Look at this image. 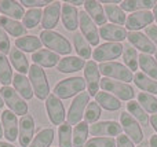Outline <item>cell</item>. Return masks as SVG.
Returning <instances> with one entry per match:
<instances>
[{
    "instance_id": "9f6ffc18",
    "label": "cell",
    "mask_w": 157,
    "mask_h": 147,
    "mask_svg": "<svg viewBox=\"0 0 157 147\" xmlns=\"http://www.w3.org/2000/svg\"><path fill=\"white\" fill-rule=\"evenodd\" d=\"M153 15H155V19L157 21V4L155 6V8H153Z\"/></svg>"
},
{
    "instance_id": "b9f144b4",
    "label": "cell",
    "mask_w": 157,
    "mask_h": 147,
    "mask_svg": "<svg viewBox=\"0 0 157 147\" xmlns=\"http://www.w3.org/2000/svg\"><path fill=\"white\" fill-rule=\"evenodd\" d=\"M123 61H124L125 66L130 69L131 72H135L138 69V54H136V50L132 47H124V51H123Z\"/></svg>"
},
{
    "instance_id": "11a10c76",
    "label": "cell",
    "mask_w": 157,
    "mask_h": 147,
    "mask_svg": "<svg viewBox=\"0 0 157 147\" xmlns=\"http://www.w3.org/2000/svg\"><path fill=\"white\" fill-rule=\"evenodd\" d=\"M0 147H15V146L10 145V143H7V142H0Z\"/></svg>"
},
{
    "instance_id": "8d00e7d4",
    "label": "cell",
    "mask_w": 157,
    "mask_h": 147,
    "mask_svg": "<svg viewBox=\"0 0 157 147\" xmlns=\"http://www.w3.org/2000/svg\"><path fill=\"white\" fill-rule=\"evenodd\" d=\"M127 112L130 113V114L141 125H147V124H149V121H150L149 116L146 114V112L142 109V106L138 103V102H135V101L128 102L127 103Z\"/></svg>"
},
{
    "instance_id": "8fae6325",
    "label": "cell",
    "mask_w": 157,
    "mask_h": 147,
    "mask_svg": "<svg viewBox=\"0 0 157 147\" xmlns=\"http://www.w3.org/2000/svg\"><path fill=\"white\" fill-rule=\"evenodd\" d=\"M46 110L47 114H48V118L54 125L59 127L62 123H65V107H63V103L59 98L51 94L48 98L46 99Z\"/></svg>"
},
{
    "instance_id": "4316f807",
    "label": "cell",
    "mask_w": 157,
    "mask_h": 147,
    "mask_svg": "<svg viewBox=\"0 0 157 147\" xmlns=\"http://www.w3.org/2000/svg\"><path fill=\"white\" fill-rule=\"evenodd\" d=\"M95 101L102 109L108 110V112H116L121 107V103H120L119 99L112 94L105 92V91H99L95 96Z\"/></svg>"
},
{
    "instance_id": "ee69618b",
    "label": "cell",
    "mask_w": 157,
    "mask_h": 147,
    "mask_svg": "<svg viewBox=\"0 0 157 147\" xmlns=\"http://www.w3.org/2000/svg\"><path fill=\"white\" fill-rule=\"evenodd\" d=\"M84 147H116V140L113 138H92Z\"/></svg>"
},
{
    "instance_id": "484cf974",
    "label": "cell",
    "mask_w": 157,
    "mask_h": 147,
    "mask_svg": "<svg viewBox=\"0 0 157 147\" xmlns=\"http://www.w3.org/2000/svg\"><path fill=\"white\" fill-rule=\"evenodd\" d=\"M41 43L40 37L37 36H24V37H19L15 40V47L22 52H36L39 50H41Z\"/></svg>"
},
{
    "instance_id": "c3c4849f",
    "label": "cell",
    "mask_w": 157,
    "mask_h": 147,
    "mask_svg": "<svg viewBox=\"0 0 157 147\" xmlns=\"http://www.w3.org/2000/svg\"><path fill=\"white\" fill-rule=\"evenodd\" d=\"M145 35L153 41V44L157 46V25H150V26H147Z\"/></svg>"
},
{
    "instance_id": "7bdbcfd3",
    "label": "cell",
    "mask_w": 157,
    "mask_h": 147,
    "mask_svg": "<svg viewBox=\"0 0 157 147\" xmlns=\"http://www.w3.org/2000/svg\"><path fill=\"white\" fill-rule=\"evenodd\" d=\"M101 118V106L97 102H90L84 112V121L87 124H95Z\"/></svg>"
},
{
    "instance_id": "7a4b0ae2",
    "label": "cell",
    "mask_w": 157,
    "mask_h": 147,
    "mask_svg": "<svg viewBox=\"0 0 157 147\" xmlns=\"http://www.w3.org/2000/svg\"><path fill=\"white\" fill-rule=\"evenodd\" d=\"M87 88L86 80L84 77H69L65 79L62 81H59L57 85L54 87V95L57 98L62 99H69L73 95H78L80 92H84V90Z\"/></svg>"
},
{
    "instance_id": "ba28073f",
    "label": "cell",
    "mask_w": 157,
    "mask_h": 147,
    "mask_svg": "<svg viewBox=\"0 0 157 147\" xmlns=\"http://www.w3.org/2000/svg\"><path fill=\"white\" fill-rule=\"evenodd\" d=\"M124 46L121 43H105L98 46L95 51L92 52V58L95 62H112V59H117L120 55H123Z\"/></svg>"
},
{
    "instance_id": "9a60e30c",
    "label": "cell",
    "mask_w": 157,
    "mask_h": 147,
    "mask_svg": "<svg viewBox=\"0 0 157 147\" xmlns=\"http://www.w3.org/2000/svg\"><path fill=\"white\" fill-rule=\"evenodd\" d=\"M2 125L6 139L8 142H15L18 139L19 132V121L17 118V114H14L11 110H4L2 113Z\"/></svg>"
},
{
    "instance_id": "7c38bea8",
    "label": "cell",
    "mask_w": 157,
    "mask_h": 147,
    "mask_svg": "<svg viewBox=\"0 0 157 147\" xmlns=\"http://www.w3.org/2000/svg\"><path fill=\"white\" fill-rule=\"evenodd\" d=\"M99 74H101L99 66L97 65L95 61L86 62V66H84V80H86L90 96H97V94L99 92V84H101Z\"/></svg>"
},
{
    "instance_id": "74e56055",
    "label": "cell",
    "mask_w": 157,
    "mask_h": 147,
    "mask_svg": "<svg viewBox=\"0 0 157 147\" xmlns=\"http://www.w3.org/2000/svg\"><path fill=\"white\" fill-rule=\"evenodd\" d=\"M13 70L7 57L0 52V83L3 84V87H8V84L13 83Z\"/></svg>"
},
{
    "instance_id": "6f0895ef",
    "label": "cell",
    "mask_w": 157,
    "mask_h": 147,
    "mask_svg": "<svg viewBox=\"0 0 157 147\" xmlns=\"http://www.w3.org/2000/svg\"><path fill=\"white\" fill-rule=\"evenodd\" d=\"M4 106V101H3V98H2V95H0V109Z\"/></svg>"
},
{
    "instance_id": "7402d4cb",
    "label": "cell",
    "mask_w": 157,
    "mask_h": 147,
    "mask_svg": "<svg viewBox=\"0 0 157 147\" xmlns=\"http://www.w3.org/2000/svg\"><path fill=\"white\" fill-rule=\"evenodd\" d=\"M84 10L90 15V18L95 22V25H102V26L106 25V14L99 2L86 0L84 2Z\"/></svg>"
},
{
    "instance_id": "ffe728a7",
    "label": "cell",
    "mask_w": 157,
    "mask_h": 147,
    "mask_svg": "<svg viewBox=\"0 0 157 147\" xmlns=\"http://www.w3.org/2000/svg\"><path fill=\"white\" fill-rule=\"evenodd\" d=\"M32 61L35 65L40 66V68H52V66H57L59 63L61 58L58 54L50 51V50L41 48L32 54Z\"/></svg>"
},
{
    "instance_id": "60d3db41",
    "label": "cell",
    "mask_w": 157,
    "mask_h": 147,
    "mask_svg": "<svg viewBox=\"0 0 157 147\" xmlns=\"http://www.w3.org/2000/svg\"><path fill=\"white\" fill-rule=\"evenodd\" d=\"M138 103L146 112L152 113V114H156L157 113V98L155 95H150V94H146V92H139Z\"/></svg>"
},
{
    "instance_id": "f35d334b",
    "label": "cell",
    "mask_w": 157,
    "mask_h": 147,
    "mask_svg": "<svg viewBox=\"0 0 157 147\" xmlns=\"http://www.w3.org/2000/svg\"><path fill=\"white\" fill-rule=\"evenodd\" d=\"M41 18H43V13H41L40 8H29L22 18V25L26 29H33L39 25Z\"/></svg>"
},
{
    "instance_id": "816d5d0a",
    "label": "cell",
    "mask_w": 157,
    "mask_h": 147,
    "mask_svg": "<svg viewBox=\"0 0 157 147\" xmlns=\"http://www.w3.org/2000/svg\"><path fill=\"white\" fill-rule=\"evenodd\" d=\"M68 4L73 6V7H76V6H84V2H81V0H78V2H73V0H68Z\"/></svg>"
},
{
    "instance_id": "d6a6232c",
    "label": "cell",
    "mask_w": 157,
    "mask_h": 147,
    "mask_svg": "<svg viewBox=\"0 0 157 147\" xmlns=\"http://www.w3.org/2000/svg\"><path fill=\"white\" fill-rule=\"evenodd\" d=\"M90 134V127L86 121L78 123L73 129V135H72V143L73 147H84L87 143V136Z\"/></svg>"
},
{
    "instance_id": "836d02e7",
    "label": "cell",
    "mask_w": 157,
    "mask_h": 147,
    "mask_svg": "<svg viewBox=\"0 0 157 147\" xmlns=\"http://www.w3.org/2000/svg\"><path fill=\"white\" fill-rule=\"evenodd\" d=\"M52 140H54V129L44 128L37 132V135L33 138L29 147H50Z\"/></svg>"
},
{
    "instance_id": "f6af8a7d",
    "label": "cell",
    "mask_w": 157,
    "mask_h": 147,
    "mask_svg": "<svg viewBox=\"0 0 157 147\" xmlns=\"http://www.w3.org/2000/svg\"><path fill=\"white\" fill-rule=\"evenodd\" d=\"M11 51V44H10V39L7 36V32L0 26V52L2 54H10Z\"/></svg>"
},
{
    "instance_id": "e575fe53",
    "label": "cell",
    "mask_w": 157,
    "mask_h": 147,
    "mask_svg": "<svg viewBox=\"0 0 157 147\" xmlns=\"http://www.w3.org/2000/svg\"><path fill=\"white\" fill-rule=\"evenodd\" d=\"M105 14H106V18L113 22V25H119L120 26V25H124L125 21H127L125 13L116 4H106Z\"/></svg>"
},
{
    "instance_id": "f546056e",
    "label": "cell",
    "mask_w": 157,
    "mask_h": 147,
    "mask_svg": "<svg viewBox=\"0 0 157 147\" xmlns=\"http://www.w3.org/2000/svg\"><path fill=\"white\" fill-rule=\"evenodd\" d=\"M10 61L13 63V66L15 68V70L18 72L19 74H24L25 73H29V62H28L26 57L22 51H19L18 48H11L10 51Z\"/></svg>"
},
{
    "instance_id": "4fadbf2b",
    "label": "cell",
    "mask_w": 157,
    "mask_h": 147,
    "mask_svg": "<svg viewBox=\"0 0 157 147\" xmlns=\"http://www.w3.org/2000/svg\"><path fill=\"white\" fill-rule=\"evenodd\" d=\"M123 127L120 124H117L116 121H99V123H95L92 125H90V134L92 136L97 138H112V136H119L121 135Z\"/></svg>"
},
{
    "instance_id": "cb8c5ba5",
    "label": "cell",
    "mask_w": 157,
    "mask_h": 147,
    "mask_svg": "<svg viewBox=\"0 0 157 147\" xmlns=\"http://www.w3.org/2000/svg\"><path fill=\"white\" fill-rule=\"evenodd\" d=\"M62 24L69 32H75L78 28V11L71 4H62Z\"/></svg>"
},
{
    "instance_id": "e0dca14e",
    "label": "cell",
    "mask_w": 157,
    "mask_h": 147,
    "mask_svg": "<svg viewBox=\"0 0 157 147\" xmlns=\"http://www.w3.org/2000/svg\"><path fill=\"white\" fill-rule=\"evenodd\" d=\"M128 36L127 29L123 26H117L113 24H106L101 26L99 29V37H102L108 43H121Z\"/></svg>"
},
{
    "instance_id": "5bb4252c",
    "label": "cell",
    "mask_w": 157,
    "mask_h": 147,
    "mask_svg": "<svg viewBox=\"0 0 157 147\" xmlns=\"http://www.w3.org/2000/svg\"><path fill=\"white\" fill-rule=\"evenodd\" d=\"M153 21H155V15L147 10L132 13L131 15H128L127 21H125V29L131 30V32H139L144 28L150 26Z\"/></svg>"
},
{
    "instance_id": "681fc988",
    "label": "cell",
    "mask_w": 157,
    "mask_h": 147,
    "mask_svg": "<svg viewBox=\"0 0 157 147\" xmlns=\"http://www.w3.org/2000/svg\"><path fill=\"white\" fill-rule=\"evenodd\" d=\"M150 124H152L153 129L157 132V114H152V117H150Z\"/></svg>"
},
{
    "instance_id": "5b68a950",
    "label": "cell",
    "mask_w": 157,
    "mask_h": 147,
    "mask_svg": "<svg viewBox=\"0 0 157 147\" xmlns=\"http://www.w3.org/2000/svg\"><path fill=\"white\" fill-rule=\"evenodd\" d=\"M99 72L106 79L117 80V81L130 84V81L134 80V74L125 65L119 62H105L99 65Z\"/></svg>"
},
{
    "instance_id": "603a6c76",
    "label": "cell",
    "mask_w": 157,
    "mask_h": 147,
    "mask_svg": "<svg viewBox=\"0 0 157 147\" xmlns=\"http://www.w3.org/2000/svg\"><path fill=\"white\" fill-rule=\"evenodd\" d=\"M0 13L4 14V17H8L15 21L24 18L25 15L22 4L14 0H0Z\"/></svg>"
},
{
    "instance_id": "ac0fdd59",
    "label": "cell",
    "mask_w": 157,
    "mask_h": 147,
    "mask_svg": "<svg viewBox=\"0 0 157 147\" xmlns=\"http://www.w3.org/2000/svg\"><path fill=\"white\" fill-rule=\"evenodd\" d=\"M128 41L135 47L136 50L142 52V54H147V55H152L156 54V46L153 44V41L147 37L145 33L141 32H130L127 36Z\"/></svg>"
},
{
    "instance_id": "7dc6e473",
    "label": "cell",
    "mask_w": 157,
    "mask_h": 147,
    "mask_svg": "<svg viewBox=\"0 0 157 147\" xmlns=\"http://www.w3.org/2000/svg\"><path fill=\"white\" fill-rule=\"evenodd\" d=\"M116 146L117 147H135L134 146V142L127 135H119L116 140Z\"/></svg>"
},
{
    "instance_id": "91938a15",
    "label": "cell",
    "mask_w": 157,
    "mask_h": 147,
    "mask_svg": "<svg viewBox=\"0 0 157 147\" xmlns=\"http://www.w3.org/2000/svg\"><path fill=\"white\" fill-rule=\"evenodd\" d=\"M155 55H156V57H155V59L157 61V51H156V54H155Z\"/></svg>"
},
{
    "instance_id": "30bf717a",
    "label": "cell",
    "mask_w": 157,
    "mask_h": 147,
    "mask_svg": "<svg viewBox=\"0 0 157 147\" xmlns=\"http://www.w3.org/2000/svg\"><path fill=\"white\" fill-rule=\"evenodd\" d=\"M78 28H80L84 39L90 43V46H98L99 44V32L95 26V22L90 18V15L86 11L78 13Z\"/></svg>"
},
{
    "instance_id": "f907efd6",
    "label": "cell",
    "mask_w": 157,
    "mask_h": 147,
    "mask_svg": "<svg viewBox=\"0 0 157 147\" xmlns=\"http://www.w3.org/2000/svg\"><path fill=\"white\" fill-rule=\"evenodd\" d=\"M150 147H157V135H152L150 136Z\"/></svg>"
},
{
    "instance_id": "52a82bcc",
    "label": "cell",
    "mask_w": 157,
    "mask_h": 147,
    "mask_svg": "<svg viewBox=\"0 0 157 147\" xmlns=\"http://www.w3.org/2000/svg\"><path fill=\"white\" fill-rule=\"evenodd\" d=\"M90 103V94L88 92H80L77 96H75L73 102L71 103L69 112L66 113V118L71 125H77L81 123V118L84 116L87 105Z\"/></svg>"
},
{
    "instance_id": "2e32d148",
    "label": "cell",
    "mask_w": 157,
    "mask_h": 147,
    "mask_svg": "<svg viewBox=\"0 0 157 147\" xmlns=\"http://www.w3.org/2000/svg\"><path fill=\"white\" fill-rule=\"evenodd\" d=\"M33 135H35V120L30 114H26L19 120L18 140L21 147H29L33 138H35Z\"/></svg>"
},
{
    "instance_id": "3957f363",
    "label": "cell",
    "mask_w": 157,
    "mask_h": 147,
    "mask_svg": "<svg viewBox=\"0 0 157 147\" xmlns=\"http://www.w3.org/2000/svg\"><path fill=\"white\" fill-rule=\"evenodd\" d=\"M29 81L32 84L33 94L36 95V98L44 101L50 96V85L47 81L46 72L37 65H30L29 68Z\"/></svg>"
},
{
    "instance_id": "d4e9b609",
    "label": "cell",
    "mask_w": 157,
    "mask_h": 147,
    "mask_svg": "<svg viewBox=\"0 0 157 147\" xmlns=\"http://www.w3.org/2000/svg\"><path fill=\"white\" fill-rule=\"evenodd\" d=\"M86 66V61L81 59L80 57H66L62 58L59 61V63L57 65V70L59 73H75L81 69H84Z\"/></svg>"
},
{
    "instance_id": "f1b7e54d",
    "label": "cell",
    "mask_w": 157,
    "mask_h": 147,
    "mask_svg": "<svg viewBox=\"0 0 157 147\" xmlns=\"http://www.w3.org/2000/svg\"><path fill=\"white\" fill-rule=\"evenodd\" d=\"M134 83L139 90L145 91L146 94L150 92V95H157V81L153 79H150L149 76H146L142 72L134 74Z\"/></svg>"
},
{
    "instance_id": "d6986e66",
    "label": "cell",
    "mask_w": 157,
    "mask_h": 147,
    "mask_svg": "<svg viewBox=\"0 0 157 147\" xmlns=\"http://www.w3.org/2000/svg\"><path fill=\"white\" fill-rule=\"evenodd\" d=\"M61 10H62V4L59 2H52L44 8L43 18H41V26L44 28V30H52L57 26L59 21Z\"/></svg>"
},
{
    "instance_id": "9c48e42d",
    "label": "cell",
    "mask_w": 157,
    "mask_h": 147,
    "mask_svg": "<svg viewBox=\"0 0 157 147\" xmlns=\"http://www.w3.org/2000/svg\"><path fill=\"white\" fill-rule=\"evenodd\" d=\"M120 125L123 127L125 135L136 145H141L144 142V131L141 128V124L132 117L128 112L120 114Z\"/></svg>"
},
{
    "instance_id": "d590c367",
    "label": "cell",
    "mask_w": 157,
    "mask_h": 147,
    "mask_svg": "<svg viewBox=\"0 0 157 147\" xmlns=\"http://www.w3.org/2000/svg\"><path fill=\"white\" fill-rule=\"evenodd\" d=\"M73 44H75V48H76L78 57L81 58V59H90V57L92 55L91 52V46H90V43L84 39V36L81 35V33H75L73 36Z\"/></svg>"
},
{
    "instance_id": "6da1fadb",
    "label": "cell",
    "mask_w": 157,
    "mask_h": 147,
    "mask_svg": "<svg viewBox=\"0 0 157 147\" xmlns=\"http://www.w3.org/2000/svg\"><path fill=\"white\" fill-rule=\"evenodd\" d=\"M40 40L47 47V50L55 52V54L68 55L72 52V44L69 43V40L65 36H62L58 32H54V30H43L40 33Z\"/></svg>"
},
{
    "instance_id": "f5cc1de1",
    "label": "cell",
    "mask_w": 157,
    "mask_h": 147,
    "mask_svg": "<svg viewBox=\"0 0 157 147\" xmlns=\"http://www.w3.org/2000/svg\"><path fill=\"white\" fill-rule=\"evenodd\" d=\"M101 3H102V4H117V3H119V2H117V0H102V2H101Z\"/></svg>"
},
{
    "instance_id": "db71d44e",
    "label": "cell",
    "mask_w": 157,
    "mask_h": 147,
    "mask_svg": "<svg viewBox=\"0 0 157 147\" xmlns=\"http://www.w3.org/2000/svg\"><path fill=\"white\" fill-rule=\"evenodd\" d=\"M149 146H150V143L147 142V140H144L141 145H138V147H149Z\"/></svg>"
},
{
    "instance_id": "44dd1931",
    "label": "cell",
    "mask_w": 157,
    "mask_h": 147,
    "mask_svg": "<svg viewBox=\"0 0 157 147\" xmlns=\"http://www.w3.org/2000/svg\"><path fill=\"white\" fill-rule=\"evenodd\" d=\"M13 84H14V90L21 95L22 99H26V101H30L33 98V88H32V84H30L29 79L25 77L24 74H14L13 77Z\"/></svg>"
},
{
    "instance_id": "4dcf8cb0",
    "label": "cell",
    "mask_w": 157,
    "mask_h": 147,
    "mask_svg": "<svg viewBox=\"0 0 157 147\" xmlns=\"http://www.w3.org/2000/svg\"><path fill=\"white\" fill-rule=\"evenodd\" d=\"M138 63H139V68L142 69V73L149 76L150 79L157 80V61L152 55L139 54Z\"/></svg>"
},
{
    "instance_id": "1f68e13d",
    "label": "cell",
    "mask_w": 157,
    "mask_h": 147,
    "mask_svg": "<svg viewBox=\"0 0 157 147\" xmlns=\"http://www.w3.org/2000/svg\"><path fill=\"white\" fill-rule=\"evenodd\" d=\"M157 3L155 0H124L121 2V8L123 11H134V13H138V11H149V8H155V6Z\"/></svg>"
},
{
    "instance_id": "680465c9",
    "label": "cell",
    "mask_w": 157,
    "mask_h": 147,
    "mask_svg": "<svg viewBox=\"0 0 157 147\" xmlns=\"http://www.w3.org/2000/svg\"><path fill=\"white\" fill-rule=\"evenodd\" d=\"M3 135H4V134H3V125L0 124V138H3Z\"/></svg>"
},
{
    "instance_id": "bcb514c9",
    "label": "cell",
    "mask_w": 157,
    "mask_h": 147,
    "mask_svg": "<svg viewBox=\"0 0 157 147\" xmlns=\"http://www.w3.org/2000/svg\"><path fill=\"white\" fill-rule=\"evenodd\" d=\"M51 0H22L21 2V4H22V7L24 6H26L28 8H41V7H44V6H48V4H51Z\"/></svg>"
},
{
    "instance_id": "8992f818",
    "label": "cell",
    "mask_w": 157,
    "mask_h": 147,
    "mask_svg": "<svg viewBox=\"0 0 157 147\" xmlns=\"http://www.w3.org/2000/svg\"><path fill=\"white\" fill-rule=\"evenodd\" d=\"M0 95H2L4 103L10 107V110L14 114L18 116H26L28 114V105L24 99L21 98L18 92L11 87H2L0 90Z\"/></svg>"
},
{
    "instance_id": "ab89813d",
    "label": "cell",
    "mask_w": 157,
    "mask_h": 147,
    "mask_svg": "<svg viewBox=\"0 0 157 147\" xmlns=\"http://www.w3.org/2000/svg\"><path fill=\"white\" fill-rule=\"evenodd\" d=\"M58 143L59 147H72V125L65 121L58 127Z\"/></svg>"
},
{
    "instance_id": "83f0119b",
    "label": "cell",
    "mask_w": 157,
    "mask_h": 147,
    "mask_svg": "<svg viewBox=\"0 0 157 147\" xmlns=\"http://www.w3.org/2000/svg\"><path fill=\"white\" fill-rule=\"evenodd\" d=\"M0 26L8 33V35L14 36V37L19 39V36H24L26 33V28L21 24V22L11 19L8 17H0Z\"/></svg>"
},
{
    "instance_id": "277c9868",
    "label": "cell",
    "mask_w": 157,
    "mask_h": 147,
    "mask_svg": "<svg viewBox=\"0 0 157 147\" xmlns=\"http://www.w3.org/2000/svg\"><path fill=\"white\" fill-rule=\"evenodd\" d=\"M99 87L102 88V91L112 94V95H114L117 99H121V101H125V102L132 101L134 96H135L134 88L131 87L130 84L117 81V80H112V79L103 77V79L101 80Z\"/></svg>"
}]
</instances>
